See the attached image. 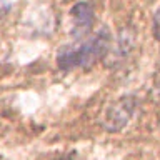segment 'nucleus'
Instances as JSON below:
<instances>
[{
	"label": "nucleus",
	"mask_w": 160,
	"mask_h": 160,
	"mask_svg": "<svg viewBox=\"0 0 160 160\" xmlns=\"http://www.w3.org/2000/svg\"><path fill=\"white\" fill-rule=\"evenodd\" d=\"M70 17L73 20V30L72 33L75 37H83L90 32L93 22V7L88 2H77L70 8Z\"/></svg>",
	"instance_id": "3"
},
{
	"label": "nucleus",
	"mask_w": 160,
	"mask_h": 160,
	"mask_svg": "<svg viewBox=\"0 0 160 160\" xmlns=\"http://www.w3.org/2000/svg\"><path fill=\"white\" fill-rule=\"evenodd\" d=\"M112 37L107 27H102L93 37L82 43L72 45L60 50L57 55V65L62 70H73L80 67H90L103 55H107Z\"/></svg>",
	"instance_id": "1"
},
{
	"label": "nucleus",
	"mask_w": 160,
	"mask_h": 160,
	"mask_svg": "<svg viewBox=\"0 0 160 160\" xmlns=\"http://www.w3.org/2000/svg\"><path fill=\"white\" fill-rule=\"evenodd\" d=\"M152 33L153 37L160 42V7L153 13V22H152Z\"/></svg>",
	"instance_id": "4"
},
{
	"label": "nucleus",
	"mask_w": 160,
	"mask_h": 160,
	"mask_svg": "<svg viewBox=\"0 0 160 160\" xmlns=\"http://www.w3.org/2000/svg\"><path fill=\"white\" fill-rule=\"evenodd\" d=\"M135 110H137V98L133 95H123L105 108L102 117V127L112 133L120 132L132 120Z\"/></svg>",
	"instance_id": "2"
}]
</instances>
